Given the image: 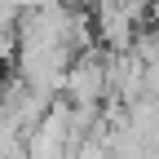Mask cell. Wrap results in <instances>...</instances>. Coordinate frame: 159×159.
<instances>
[{
    "label": "cell",
    "instance_id": "obj_1",
    "mask_svg": "<svg viewBox=\"0 0 159 159\" xmlns=\"http://www.w3.org/2000/svg\"><path fill=\"white\" fill-rule=\"evenodd\" d=\"M62 93H66L71 106H97L106 97V62H97V57H89V53L75 57L71 71H66Z\"/></svg>",
    "mask_w": 159,
    "mask_h": 159
},
{
    "label": "cell",
    "instance_id": "obj_2",
    "mask_svg": "<svg viewBox=\"0 0 159 159\" xmlns=\"http://www.w3.org/2000/svg\"><path fill=\"white\" fill-rule=\"evenodd\" d=\"M106 93H115L124 106L146 97V66L133 53H111L106 57Z\"/></svg>",
    "mask_w": 159,
    "mask_h": 159
},
{
    "label": "cell",
    "instance_id": "obj_3",
    "mask_svg": "<svg viewBox=\"0 0 159 159\" xmlns=\"http://www.w3.org/2000/svg\"><path fill=\"white\" fill-rule=\"evenodd\" d=\"M146 97H155V102H159V57H155V62H146Z\"/></svg>",
    "mask_w": 159,
    "mask_h": 159
},
{
    "label": "cell",
    "instance_id": "obj_4",
    "mask_svg": "<svg viewBox=\"0 0 159 159\" xmlns=\"http://www.w3.org/2000/svg\"><path fill=\"white\" fill-rule=\"evenodd\" d=\"M150 31L159 35V0H155V5H150Z\"/></svg>",
    "mask_w": 159,
    "mask_h": 159
},
{
    "label": "cell",
    "instance_id": "obj_5",
    "mask_svg": "<svg viewBox=\"0 0 159 159\" xmlns=\"http://www.w3.org/2000/svg\"><path fill=\"white\" fill-rule=\"evenodd\" d=\"M115 5H119V0H115Z\"/></svg>",
    "mask_w": 159,
    "mask_h": 159
}]
</instances>
